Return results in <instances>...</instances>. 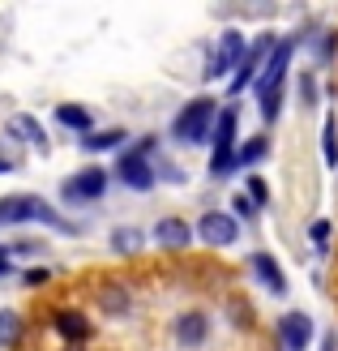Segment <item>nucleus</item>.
<instances>
[{
	"instance_id": "1",
	"label": "nucleus",
	"mask_w": 338,
	"mask_h": 351,
	"mask_svg": "<svg viewBox=\"0 0 338 351\" xmlns=\"http://www.w3.org/2000/svg\"><path fill=\"white\" fill-rule=\"evenodd\" d=\"M0 223H43L56 227V232L77 236V223H69L56 206H47L39 193H13V197H0Z\"/></svg>"
},
{
	"instance_id": "2",
	"label": "nucleus",
	"mask_w": 338,
	"mask_h": 351,
	"mask_svg": "<svg viewBox=\"0 0 338 351\" xmlns=\"http://www.w3.org/2000/svg\"><path fill=\"white\" fill-rule=\"evenodd\" d=\"M215 116H219V103L210 95H197L193 103H184L180 116L171 120V137L180 146H197V142H210V129H215Z\"/></svg>"
},
{
	"instance_id": "3",
	"label": "nucleus",
	"mask_w": 338,
	"mask_h": 351,
	"mask_svg": "<svg viewBox=\"0 0 338 351\" xmlns=\"http://www.w3.org/2000/svg\"><path fill=\"white\" fill-rule=\"evenodd\" d=\"M236 129H240V108L231 103V108H223L215 116V129H210V146H215V154H210V176H227L231 167V154H236Z\"/></svg>"
},
{
	"instance_id": "4",
	"label": "nucleus",
	"mask_w": 338,
	"mask_h": 351,
	"mask_svg": "<svg viewBox=\"0 0 338 351\" xmlns=\"http://www.w3.org/2000/svg\"><path fill=\"white\" fill-rule=\"evenodd\" d=\"M295 43H300V34H291V39H278L274 43V51L265 56V69L253 77V90H257V99H265V95H274V90H282V77H287V64H291V51H295Z\"/></svg>"
},
{
	"instance_id": "5",
	"label": "nucleus",
	"mask_w": 338,
	"mask_h": 351,
	"mask_svg": "<svg viewBox=\"0 0 338 351\" xmlns=\"http://www.w3.org/2000/svg\"><path fill=\"white\" fill-rule=\"evenodd\" d=\"M274 34H257L253 43L244 47V56H240V64H236V77H231V95H240L244 86H253V77L261 73V64H265V56L274 51Z\"/></svg>"
},
{
	"instance_id": "6",
	"label": "nucleus",
	"mask_w": 338,
	"mask_h": 351,
	"mask_svg": "<svg viewBox=\"0 0 338 351\" xmlns=\"http://www.w3.org/2000/svg\"><path fill=\"white\" fill-rule=\"evenodd\" d=\"M116 176H120V184L124 189H133V193H150L154 189V167L146 154H137V150H120V163H116Z\"/></svg>"
},
{
	"instance_id": "7",
	"label": "nucleus",
	"mask_w": 338,
	"mask_h": 351,
	"mask_svg": "<svg viewBox=\"0 0 338 351\" xmlns=\"http://www.w3.org/2000/svg\"><path fill=\"white\" fill-rule=\"evenodd\" d=\"M171 339H176V347H184V351L206 347L210 343V317L202 308H184L180 317H176V326H171Z\"/></svg>"
},
{
	"instance_id": "8",
	"label": "nucleus",
	"mask_w": 338,
	"mask_h": 351,
	"mask_svg": "<svg viewBox=\"0 0 338 351\" xmlns=\"http://www.w3.org/2000/svg\"><path fill=\"white\" fill-rule=\"evenodd\" d=\"M197 236L206 244H215V249H227V244L240 240V223L227 215V210H206V215L197 219Z\"/></svg>"
},
{
	"instance_id": "9",
	"label": "nucleus",
	"mask_w": 338,
	"mask_h": 351,
	"mask_svg": "<svg viewBox=\"0 0 338 351\" xmlns=\"http://www.w3.org/2000/svg\"><path fill=\"white\" fill-rule=\"evenodd\" d=\"M103 189H108V171H103V167H86V171L69 176V180L60 184V197L64 202H95V197H103Z\"/></svg>"
},
{
	"instance_id": "10",
	"label": "nucleus",
	"mask_w": 338,
	"mask_h": 351,
	"mask_svg": "<svg viewBox=\"0 0 338 351\" xmlns=\"http://www.w3.org/2000/svg\"><path fill=\"white\" fill-rule=\"evenodd\" d=\"M244 47H248V43H244V34H240V30H223V39H219V47H215V56H210L206 77H210V82L227 77V69H236V64H240Z\"/></svg>"
},
{
	"instance_id": "11",
	"label": "nucleus",
	"mask_w": 338,
	"mask_h": 351,
	"mask_svg": "<svg viewBox=\"0 0 338 351\" xmlns=\"http://www.w3.org/2000/svg\"><path fill=\"white\" fill-rule=\"evenodd\" d=\"M278 343H282V351H309V343H313V317L309 313H282L278 317Z\"/></svg>"
},
{
	"instance_id": "12",
	"label": "nucleus",
	"mask_w": 338,
	"mask_h": 351,
	"mask_svg": "<svg viewBox=\"0 0 338 351\" xmlns=\"http://www.w3.org/2000/svg\"><path fill=\"white\" fill-rule=\"evenodd\" d=\"M154 244H158V249H189V244H193V227L184 223V219H176V215H167V219H158L154 223Z\"/></svg>"
},
{
	"instance_id": "13",
	"label": "nucleus",
	"mask_w": 338,
	"mask_h": 351,
	"mask_svg": "<svg viewBox=\"0 0 338 351\" xmlns=\"http://www.w3.org/2000/svg\"><path fill=\"white\" fill-rule=\"evenodd\" d=\"M5 133L13 137V142H30V146H39V150H47V137H43V125L34 116H26V112H17V116H9L5 120Z\"/></svg>"
},
{
	"instance_id": "14",
	"label": "nucleus",
	"mask_w": 338,
	"mask_h": 351,
	"mask_svg": "<svg viewBox=\"0 0 338 351\" xmlns=\"http://www.w3.org/2000/svg\"><path fill=\"white\" fill-rule=\"evenodd\" d=\"M56 335H60L64 343H86V339H90V322H86V313L60 308V313H56Z\"/></svg>"
},
{
	"instance_id": "15",
	"label": "nucleus",
	"mask_w": 338,
	"mask_h": 351,
	"mask_svg": "<svg viewBox=\"0 0 338 351\" xmlns=\"http://www.w3.org/2000/svg\"><path fill=\"white\" fill-rule=\"evenodd\" d=\"M253 270H257V278L265 283V291H270V295H287V278H282V266H278L270 253H253Z\"/></svg>"
},
{
	"instance_id": "16",
	"label": "nucleus",
	"mask_w": 338,
	"mask_h": 351,
	"mask_svg": "<svg viewBox=\"0 0 338 351\" xmlns=\"http://www.w3.org/2000/svg\"><path fill=\"white\" fill-rule=\"evenodd\" d=\"M56 125L64 129H73V133H95V116L82 108V103H56Z\"/></svg>"
},
{
	"instance_id": "17",
	"label": "nucleus",
	"mask_w": 338,
	"mask_h": 351,
	"mask_svg": "<svg viewBox=\"0 0 338 351\" xmlns=\"http://www.w3.org/2000/svg\"><path fill=\"white\" fill-rule=\"evenodd\" d=\"M265 154H270V137H248V142L231 154V167H227V176L231 171H240V167H253V163H261Z\"/></svg>"
},
{
	"instance_id": "18",
	"label": "nucleus",
	"mask_w": 338,
	"mask_h": 351,
	"mask_svg": "<svg viewBox=\"0 0 338 351\" xmlns=\"http://www.w3.org/2000/svg\"><path fill=\"white\" fill-rule=\"evenodd\" d=\"M124 129H99V133H86V137H77V146L86 150V154H99V150H120L124 146Z\"/></svg>"
},
{
	"instance_id": "19",
	"label": "nucleus",
	"mask_w": 338,
	"mask_h": 351,
	"mask_svg": "<svg viewBox=\"0 0 338 351\" xmlns=\"http://www.w3.org/2000/svg\"><path fill=\"white\" fill-rule=\"evenodd\" d=\"M99 304L112 313V317H124V313L133 308V295H129V287H120V283H103L99 287Z\"/></svg>"
},
{
	"instance_id": "20",
	"label": "nucleus",
	"mask_w": 338,
	"mask_h": 351,
	"mask_svg": "<svg viewBox=\"0 0 338 351\" xmlns=\"http://www.w3.org/2000/svg\"><path fill=\"white\" fill-rule=\"evenodd\" d=\"M141 240H146V236H141L137 232V227H116V232H112V253H137L141 249Z\"/></svg>"
},
{
	"instance_id": "21",
	"label": "nucleus",
	"mask_w": 338,
	"mask_h": 351,
	"mask_svg": "<svg viewBox=\"0 0 338 351\" xmlns=\"http://www.w3.org/2000/svg\"><path fill=\"white\" fill-rule=\"evenodd\" d=\"M322 159L338 167V120L334 116H326V125H322Z\"/></svg>"
},
{
	"instance_id": "22",
	"label": "nucleus",
	"mask_w": 338,
	"mask_h": 351,
	"mask_svg": "<svg viewBox=\"0 0 338 351\" xmlns=\"http://www.w3.org/2000/svg\"><path fill=\"white\" fill-rule=\"evenodd\" d=\"M22 339V317L13 308H0V347H13Z\"/></svg>"
},
{
	"instance_id": "23",
	"label": "nucleus",
	"mask_w": 338,
	"mask_h": 351,
	"mask_svg": "<svg viewBox=\"0 0 338 351\" xmlns=\"http://www.w3.org/2000/svg\"><path fill=\"white\" fill-rule=\"evenodd\" d=\"M244 197L253 202L257 210H261V206H270V184H265L261 176H248V189H244Z\"/></svg>"
},
{
	"instance_id": "24",
	"label": "nucleus",
	"mask_w": 338,
	"mask_h": 351,
	"mask_svg": "<svg viewBox=\"0 0 338 351\" xmlns=\"http://www.w3.org/2000/svg\"><path fill=\"white\" fill-rule=\"evenodd\" d=\"M231 206H236V215H231V219H236V223H240V219H248V223H253V219H257V206H253V202H248V197H244V193H236V197H231Z\"/></svg>"
},
{
	"instance_id": "25",
	"label": "nucleus",
	"mask_w": 338,
	"mask_h": 351,
	"mask_svg": "<svg viewBox=\"0 0 338 351\" xmlns=\"http://www.w3.org/2000/svg\"><path fill=\"white\" fill-rule=\"evenodd\" d=\"M278 108H282V90H274V95H265V99H261V120H265V125H274Z\"/></svg>"
},
{
	"instance_id": "26",
	"label": "nucleus",
	"mask_w": 338,
	"mask_h": 351,
	"mask_svg": "<svg viewBox=\"0 0 338 351\" xmlns=\"http://www.w3.org/2000/svg\"><path fill=\"white\" fill-rule=\"evenodd\" d=\"M47 278H51L47 266H30V270H22V283H26V287H43Z\"/></svg>"
},
{
	"instance_id": "27",
	"label": "nucleus",
	"mask_w": 338,
	"mask_h": 351,
	"mask_svg": "<svg viewBox=\"0 0 338 351\" xmlns=\"http://www.w3.org/2000/svg\"><path fill=\"white\" fill-rule=\"evenodd\" d=\"M300 95H304V108H317V82L304 73V77H300Z\"/></svg>"
},
{
	"instance_id": "28",
	"label": "nucleus",
	"mask_w": 338,
	"mask_h": 351,
	"mask_svg": "<svg viewBox=\"0 0 338 351\" xmlns=\"http://www.w3.org/2000/svg\"><path fill=\"white\" fill-rule=\"evenodd\" d=\"M309 236L317 240V249H326V236H330V223H326V219H317V223L309 227Z\"/></svg>"
},
{
	"instance_id": "29",
	"label": "nucleus",
	"mask_w": 338,
	"mask_h": 351,
	"mask_svg": "<svg viewBox=\"0 0 338 351\" xmlns=\"http://www.w3.org/2000/svg\"><path fill=\"white\" fill-rule=\"evenodd\" d=\"M334 47H338V39H334V34H326V39H322V47H317V56H322V60H330V56H334Z\"/></svg>"
},
{
	"instance_id": "30",
	"label": "nucleus",
	"mask_w": 338,
	"mask_h": 351,
	"mask_svg": "<svg viewBox=\"0 0 338 351\" xmlns=\"http://www.w3.org/2000/svg\"><path fill=\"white\" fill-rule=\"evenodd\" d=\"M5 171H13V163L5 159V154H0V176H5Z\"/></svg>"
},
{
	"instance_id": "31",
	"label": "nucleus",
	"mask_w": 338,
	"mask_h": 351,
	"mask_svg": "<svg viewBox=\"0 0 338 351\" xmlns=\"http://www.w3.org/2000/svg\"><path fill=\"white\" fill-rule=\"evenodd\" d=\"M322 351H334V335H326V339H322Z\"/></svg>"
}]
</instances>
